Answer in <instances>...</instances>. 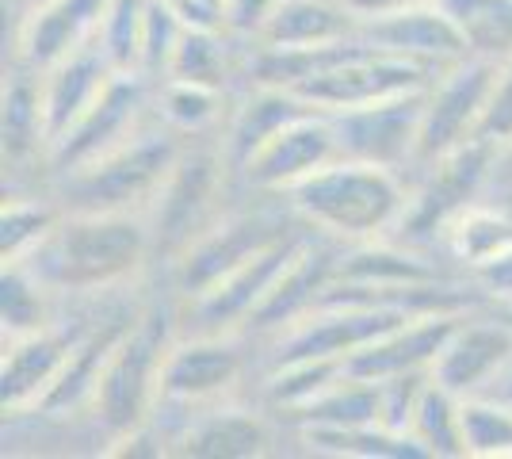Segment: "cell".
<instances>
[{"label": "cell", "mask_w": 512, "mask_h": 459, "mask_svg": "<svg viewBox=\"0 0 512 459\" xmlns=\"http://www.w3.org/2000/svg\"><path fill=\"white\" fill-rule=\"evenodd\" d=\"M65 306L50 287L23 264H4V276H0V329H4V341H16L27 337L35 329L50 326Z\"/></svg>", "instance_id": "cell-30"}, {"label": "cell", "mask_w": 512, "mask_h": 459, "mask_svg": "<svg viewBox=\"0 0 512 459\" xmlns=\"http://www.w3.org/2000/svg\"><path fill=\"white\" fill-rule=\"evenodd\" d=\"M234 100V88L195 85V81L165 77V81H157V92H153V111L169 131L184 134V138H207V134L226 131Z\"/></svg>", "instance_id": "cell-27"}, {"label": "cell", "mask_w": 512, "mask_h": 459, "mask_svg": "<svg viewBox=\"0 0 512 459\" xmlns=\"http://www.w3.org/2000/svg\"><path fill=\"white\" fill-rule=\"evenodd\" d=\"M237 196H241V184H237L234 161L222 146V134L188 138L169 180L161 184L153 207L146 211L153 230L157 272L172 257H180Z\"/></svg>", "instance_id": "cell-5"}, {"label": "cell", "mask_w": 512, "mask_h": 459, "mask_svg": "<svg viewBox=\"0 0 512 459\" xmlns=\"http://www.w3.org/2000/svg\"><path fill=\"white\" fill-rule=\"evenodd\" d=\"M107 0H35L27 4L12 27L8 62L46 73L69 58L77 46L96 39L104 23Z\"/></svg>", "instance_id": "cell-19"}, {"label": "cell", "mask_w": 512, "mask_h": 459, "mask_svg": "<svg viewBox=\"0 0 512 459\" xmlns=\"http://www.w3.org/2000/svg\"><path fill=\"white\" fill-rule=\"evenodd\" d=\"M291 429V425H287ZM302 452L348 459H428L425 448L386 425H295Z\"/></svg>", "instance_id": "cell-28"}, {"label": "cell", "mask_w": 512, "mask_h": 459, "mask_svg": "<svg viewBox=\"0 0 512 459\" xmlns=\"http://www.w3.org/2000/svg\"><path fill=\"white\" fill-rule=\"evenodd\" d=\"M512 364V326L497 318L490 306H474L459 318L448 345L432 364V379L459 398L486 394L497 375Z\"/></svg>", "instance_id": "cell-20"}, {"label": "cell", "mask_w": 512, "mask_h": 459, "mask_svg": "<svg viewBox=\"0 0 512 459\" xmlns=\"http://www.w3.org/2000/svg\"><path fill=\"white\" fill-rule=\"evenodd\" d=\"M287 207L314 234L341 245L390 238L409 199V176L352 157H333L283 192Z\"/></svg>", "instance_id": "cell-3"}, {"label": "cell", "mask_w": 512, "mask_h": 459, "mask_svg": "<svg viewBox=\"0 0 512 459\" xmlns=\"http://www.w3.org/2000/svg\"><path fill=\"white\" fill-rule=\"evenodd\" d=\"M360 39H367L379 50L390 54H406L417 62H428L436 69H448L455 62L470 58L463 35L455 31V23L440 12L436 0L406 8V12H394V16H379V20H363L360 23Z\"/></svg>", "instance_id": "cell-23"}, {"label": "cell", "mask_w": 512, "mask_h": 459, "mask_svg": "<svg viewBox=\"0 0 512 459\" xmlns=\"http://www.w3.org/2000/svg\"><path fill=\"white\" fill-rule=\"evenodd\" d=\"M463 459H512V402L493 394L463 398Z\"/></svg>", "instance_id": "cell-33"}, {"label": "cell", "mask_w": 512, "mask_h": 459, "mask_svg": "<svg viewBox=\"0 0 512 459\" xmlns=\"http://www.w3.org/2000/svg\"><path fill=\"white\" fill-rule=\"evenodd\" d=\"M184 146H188L184 134L169 131L161 119H153L150 127H142L104 157L46 180V188L73 215L150 211Z\"/></svg>", "instance_id": "cell-4"}, {"label": "cell", "mask_w": 512, "mask_h": 459, "mask_svg": "<svg viewBox=\"0 0 512 459\" xmlns=\"http://www.w3.org/2000/svg\"><path fill=\"white\" fill-rule=\"evenodd\" d=\"M344 39H360V20L341 0H276L264 27L256 31L253 46L276 50H314Z\"/></svg>", "instance_id": "cell-25"}, {"label": "cell", "mask_w": 512, "mask_h": 459, "mask_svg": "<svg viewBox=\"0 0 512 459\" xmlns=\"http://www.w3.org/2000/svg\"><path fill=\"white\" fill-rule=\"evenodd\" d=\"M463 35L470 58L505 62L512 54V0H436Z\"/></svg>", "instance_id": "cell-32"}, {"label": "cell", "mask_w": 512, "mask_h": 459, "mask_svg": "<svg viewBox=\"0 0 512 459\" xmlns=\"http://www.w3.org/2000/svg\"><path fill=\"white\" fill-rule=\"evenodd\" d=\"M299 226H306V222L287 207L283 196L241 192L180 257H172L161 268L165 291L176 303L192 299L203 287H211L218 276H226L234 264L260 253L264 245H272V241H279L291 230H299Z\"/></svg>", "instance_id": "cell-6"}, {"label": "cell", "mask_w": 512, "mask_h": 459, "mask_svg": "<svg viewBox=\"0 0 512 459\" xmlns=\"http://www.w3.org/2000/svg\"><path fill=\"white\" fill-rule=\"evenodd\" d=\"M169 414V410H161ZM169 456L176 459H264L276 456L287 425L260 398H226L199 410H180L172 417H153Z\"/></svg>", "instance_id": "cell-9"}, {"label": "cell", "mask_w": 512, "mask_h": 459, "mask_svg": "<svg viewBox=\"0 0 512 459\" xmlns=\"http://www.w3.org/2000/svg\"><path fill=\"white\" fill-rule=\"evenodd\" d=\"M440 73L444 69L406 58V54L379 50L367 39H344L329 46L325 62L291 92L318 111H348L379 104L390 96H406V92H425Z\"/></svg>", "instance_id": "cell-7"}, {"label": "cell", "mask_w": 512, "mask_h": 459, "mask_svg": "<svg viewBox=\"0 0 512 459\" xmlns=\"http://www.w3.org/2000/svg\"><path fill=\"white\" fill-rule=\"evenodd\" d=\"M62 219L65 207L50 196L46 184L4 192V207H0V257H4V264L27 261L58 230Z\"/></svg>", "instance_id": "cell-29"}, {"label": "cell", "mask_w": 512, "mask_h": 459, "mask_svg": "<svg viewBox=\"0 0 512 459\" xmlns=\"http://www.w3.org/2000/svg\"><path fill=\"white\" fill-rule=\"evenodd\" d=\"M333 157H341L333 119L329 111L310 108L287 127H279L260 150H253L237 165V184L241 192H256V196H283L314 169L329 165Z\"/></svg>", "instance_id": "cell-16"}, {"label": "cell", "mask_w": 512, "mask_h": 459, "mask_svg": "<svg viewBox=\"0 0 512 459\" xmlns=\"http://www.w3.org/2000/svg\"><path fill=\"white\" fill-rule=\"evenodd\" d=\"M153 92H157V81H150V77L115 73L104 85V92L92 100V108L50 142V150H46V180L69 173V169H81L88 161L104 157L107 150L123 146L142 127H150L157 119Z\"/></svg>", "instance_id": "cell-13"}, {"label": "cell", "mask_w": 512, "mask_h": 459, "mask_svg": "<svg viewBox=\"0 0 512 459\" xmlns=\"http://www.w3.org/2000/svg\"><path fill=\"white\" fill-rule=\"evenodd\" d=\"M341 249V241H329L321 238V234H310V238L302 241L299 253L287 261V268L279 272L272 291L264 295V303L256 306L245 337L253 345H268L287 326H295L299 318H306L321 303V295L329 291V284L337 280Z\"/></svg>", "instance_id": "cell-18"}, {"label": "cell", "mask_w": 512, "mask_h": 459, "mask_svg": "<svg viewBox=\"0 0 512 459\" xmlns=\"http://www.w3.org/2000/svg\"><path fill=\"white\" fill-rule=\"evenodd\" d=\"M341 4L363 23V20H379V16H394V12H406V8H417V4H428V0H341Z\"/></svg>", "instance_id": "cell-39"}, {"label": "cell", "mask_w": 512, "mask_h": 459, "mask_svg": "<svg viewBox=\"0 0 512 459\" xmlns=\"http://www.w3.org/2000/svg\"><path fill=\"white\" fill-rule=\"evenodd\" d=\"M253 341L245 333H176L161 368V410H199L245 394L253 372Z\"/></svg>", "instance_id": "cell-10"}, {"label": "cell", "mask_w": 512, "mask_h": 459, "mask_svg": "<svg viewBox=\"0 0 512 459\" xmlns=\"http://www.w3.org/2000/svg\"><path fill=\"white\" fill-rule=\"evenodd\" d=\"M111 77H115V69H111V62H107V54L100 50L96 39L77 46L69 58H62L58 66L46 69L43 111H46V134H50V142L92 108V100L104 92V85Z\"/></svg>", "instance_id": "cell-24"}, {"label": "cell", "mask_w": 512, "mask_h": 459, "mask_svg": "<svg viewBox=\"0 0 512 459\" xmlns=\"http://www.w3.org/2000/svg\"><path fill=\"white\" fill-rule=\"evenodd\" d=\"M176 333H180L176 299L165 291V295L146 299L134 326L111 349L85 410V421L92 425L104 456H111V448L119 440H127L134 429L153 421L157 406H161V368H165V356H169Z\"/></svg>", "instance_id": "cell-2"}, {"label": "cell", "mask_w": 512, "mask_h": 459, "mask_svg": "<svg viewBox=\"0 0 512 459\" xmlns=\"http://www.w3.org/2000/svg\"><path fill=\"white\" fill-rule=\"evenodd\" d=\"M0 138H4V184L20 188L27 169H43L46 180V111H43V73L8 62L4 92H0Z\"/></svg>", "instance_id": "cell-22"}, {"label": "cell", "mask_w": 512, "mask_h": 459, "mask_svg": "<svg viewBox=\"0 0 512 459\" xmlns=\"http://www.w3.org/2000/svg\"><path fill=\"white\" fill-rule=\"evenodd\" d=\"M486 196H512V142H501L493 153L490 192Z\"/></svg>", "instance_id": "cell-40"}, {"label": "cell", "mask_w": 512, "mask_h": 459, "mask_svg": "<svg viewBox=\"0 0 512 459\" xmlns=\"http://www.w3.org/2000/svg\"><path fill=\"white\" fill-rule=\"evenodd\" d=\"M421 108H425V92H406V96H390V100L363 104V108L329 111L333 131H337V150L352 161L413 176Z\"/></svg>", "instance_id": "cell-17"}, {"label": "cell", "mask_w": 512, "mask_h": 459, "mask_svg": "<svg viewBox=\"0 0 512 459\" xmlns=\"http://www.w3.org/2000/svg\"><path fill=\"white\" fill-rule=\"evenodd\" d=\"M459 410H463V398L428 375L406 425V433L425 448L428 459H463V421H459Z\"/></svg>", "instance_id": "cell-31"}, {"label": "cell", "mask_w": 512, "mask_h": 459, "mask_svg": "<svg viewBox=\"0 0 512 459\" xmlns=\"http://www.w3.org/2000/svg\"><path fill=\"white\" fill-rule=\"evenodd\" d=\"M180 31L184 23L172 12L165 0H150L146 4V39H142V73L150 81H161L176 43H180Z\"/></svg>", "instance_id": "cell-35"}, {"label": "cell", "mask_w": 512, "mask_h": 459, "mask_svg": "<svg viewBox=\"0 0 512 459\" xmlns=\"http://www.w3.org/2000/svg\"><path fill=\"white\" fill-rule=\"evenodd\" d=\"M497 146L486 138H470L459 150L436 157L432 165L409 176V199L398 226L390 230L394 241H406L417 249L440 253V234L455 215H463L470 203L486 199L490 169Z\"/></svg>", "instance_id": "cell-8"}, {"label": "cell", "mask_w": 512, "mask_h": 459, "mask_svg": "<svg viewBox=\"0 0 512 459\" xmlns=\"http://www.w3.org/2000/svg\"><path fill=\"white\" fill-rule=\"evenodd\" d=\"M104 299H88V303H69L50 322V326L35 329L27 337L4 341V360H0V402H4V417L31 414L43 406L50 387L58 383L62 368L69 364L73 349L81 345L88 329L96 326Z\"/></svg>", "instance_id": "cell-11"}, {"label": "cell", "mask_w": 512, "mask_h": 459, "mask_svg": "<svg viewBox=\"0 0 512 459\" xmlns=\"http://www.w3.org/2000/svg\"><path fill=\"white\" fill-rule=\"evenodd\" d=\"M497 66L501 62H490V58H463L425 88L413 173L432 165L436 157L459 150L470 138H478L493 81H497Z\"/></svg>", "instance_id": "cell-15"}, {"label": "cell", "mask_w": 512, "mask_h": 459, "mask_svg": "<svg viewBox=\"0 0 512 459\" xmlns=\"http://www.w3.org/2000/svg\"><path fill=\"white\" fill-rule=\"evenodd\" d=\"M413 318L402 306L360 303V299H321L306 318L287 326L264 345L260 368L291 364V360H348L352 352L371 345L375 337L390 333Z\"/></svg>", "instance_id": "cell-14"}, {"label": "cell", "mask_w": 512, "mask_h": 459, "mask_svg": "<svg viewBox=\"0 0 512 459\" xmlns=\"http://www.w3.org/2000/svg\"><path fill=\"white\" fill-rule=\"evenodd\" d=\"M222 8H226V31L241 43H253L276 0H222Z\"/></svg>", "instance_id": "cell-38"}, {"label": "cell", "mask_w": 512, "mask_h": 459, "mask_svg": "<svg viewBox=\"0 0 512 459\" xmlns=\"http://www.w3.org/2000/svg\"><path fill=\"white\" fill-rule=\"evenodd\" d=\"M146 4L150 0H107L96 43L115 73H142V39H146ZM146 77V73H142Z\"/></svg>", "instance_id": "cell-34"}, {"label": "cell", "mask_w": 512, "mask_h": 459, "mask_svg": "<svg viewBox=\"0 0 512 459\" xmlns=\"http://www.w3.org/2000/svg\"><path fill=\"white\" fill-rule=\"evenodd\" d=\"M467 310H432V314H413L402 326H394L390 333L375 337L371 345H363L360 352H352L344 360V372L367 379V383H383L394 375H413V372H432L440 349L448 345V337L455 333L459 318Z\"/></svg>", "instance_id": "cell-21"}, {"label": "cell", "mask_w": 512, "mask_h": 459, "mask_svg": "<svg viewBox=\"0 0 512 459\" xmlns=\"http://www.w3.org/2000/svg\"><path fill=\"white\" fill-rule=\"evenodd\" d=\"M302 111H310L306 100H299L291 88L276 85H241L230 111V123L222 131V146L230 153L234 169L249 157L253 150H260L279 127H287L291 119H299Z\"/></svg>", "instance_id": "cell-26"}, {"label": "cell", "mask_w": 512, "mask_h": 459, "mask_svg": "<svg viewBox=\"0 0 512 459\" xmlns=\"http://www.w3.org/2000/svg\"><path fill=\"white\" fill-rule=\"evenodd\" d=\"M482 306H490L497 318H505V322L512 326V299H509V303H482Z\"/></svg>", "instance_id": "cell-42"}, {"label": "cell", "mask_w": 512, "mask_h": 459, "mask_svg": "<svg viewBox=\"0 0 512 459\" xmlns=\"http://www.w3.org/2000/svg\"><path fill=\"white\" fill-rule=\"evenodd\" d=\"M62 303L119 295L157 272L153 230L146 211H65L58 230L23 261Z\"/></svg>", "instance_id": "cell-1"}, {"label": "cell", "mask_w": 512, "mask_h": 459, "mask_svg": "<svg viewBox=\"0 0 512 459\" xmlns=\"http://www.w3.org/2000/svg\"><path fill=\"white\" fill-rule=\"evenodd\" d=\"M486 394H493V398H501V402H512V364L505 368V372L497 375V383H493L490 391Z\"/></svg>", "instance_id": "cell-41"}, {"label": "cell", "mask_w": 512, "mask_h": 459, "mask_svg": "<svg viewBox=\"0 0 512 459\" xmlns=\"http://www.w3.org/2000/svg\"><path fill=\"white\" fill-rule=\"evenodd\" d=\"M470 287L482 295V303H509L512 299V241L501 245L497 253H490L486 261H478L474 268L463 272Z\"/></svg>", "instance_id": "cell-37"}, {"label": "cell", "mask_w": 512, "mask_h": 459, "mask_svg": "<svg viewBox=\"0 0 512 459\" xmlns=\"http://www.w3.org/2000/svg\"><path fill=\"white\" fill-rule=\"evenodd\" d=\"M478 138H486L493 146L512 142V54L497 66V81H493L490 104H486V115H482Z\"/></svg>", "instance_id": "cell-36"}, {"label": "cell", "mask_w": 512, "mask_h": 459, "mask_svg": "<svg viewBox=\"0 0 512 459\" xmlns=\"http://www.w3.org/2000/svg\"><path fill=\"white\" fill-rule=\"evenodd\" d=\"M493 199H501V203H509V207H512V196H493Z\"/></svg>", "instance_id": "cell-43"}, {"label": "cell", "mask_w": 512, "mask_h": 459, "mask_svg": "<svg viewBox=\"0 0 512 459\" xmlns=\"http://www.w3.org/2000/svg\"><path fill=\"white\" fill-rule=\"evenodd\" d=\"M310 234H314L310 226H299V230L283 234L272 245H264L260 253L234 264L226 276H218L199 295L180 299L176 303L180 333H245L249 322H253L256 306L264 303V295L279 280V272L287 268V261L299 253V245Z\"/></svg>", "instance_id": "cell-12"}]
</instances>
